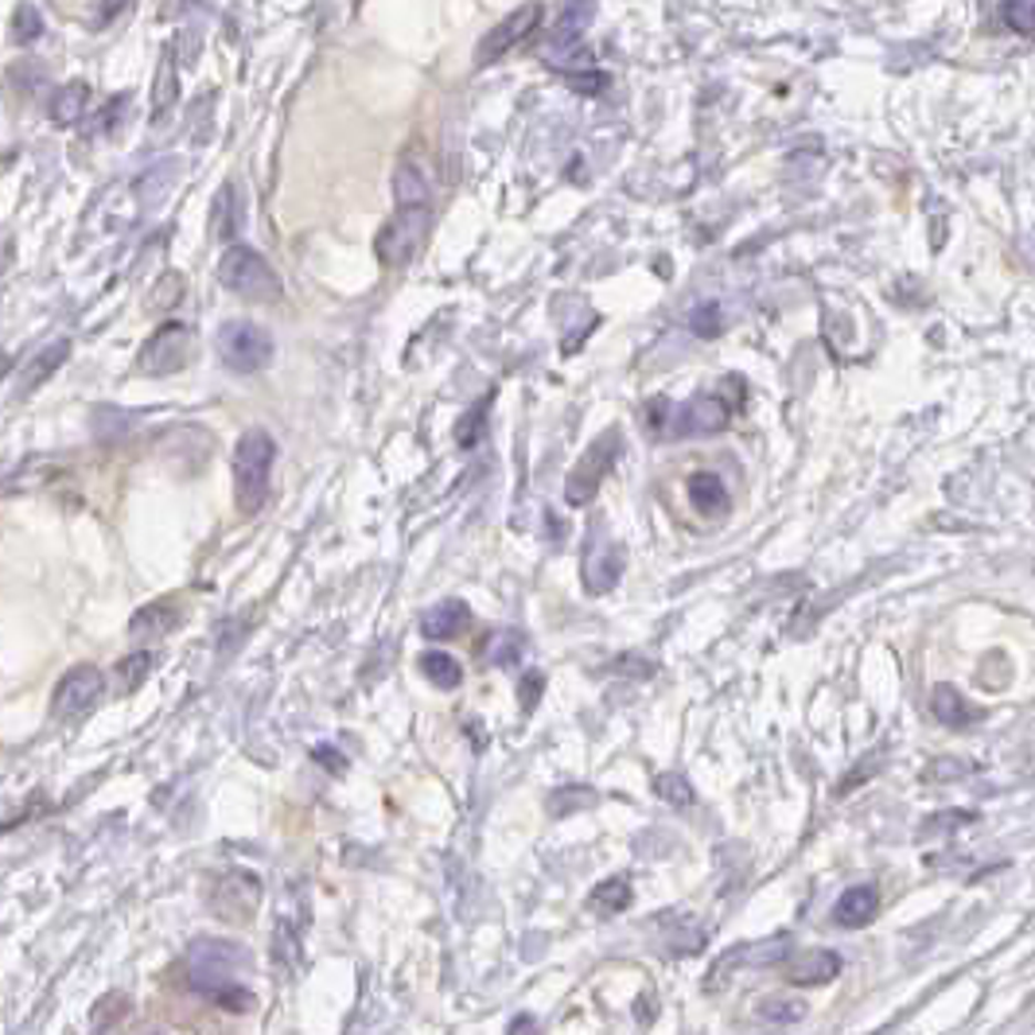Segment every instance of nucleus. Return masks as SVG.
I'll list each match as a JSON object with an SVG mask.
<instances>
[{"label":"nucleus","mask_w":1035,"mask_h":1035,"mask_svg":"<svg viewBox=\"0 0 1035 1035\" xmlns=\"http://www.w3.org/2000/svg\"><path fill=\"white\" fill-rule=\"evenodd\" d=\"M215 347H219L222 366L238 374H258L273 358V335L261 324H250V320H230V324L219 327Z\"/></svg>","instance_id":"obj_4"},{"label":"nucleus","mask_w":1035,"mask_h":1035,"mask_svg":"<svg viewBox=\"0 0 1035 1035\" xmlns=\"http://www.w3.org/2000/svg\"><path fill=\"white\" fill-rule=\"evenodd\" d=\"M421 673L437 689H460V681H463V666L456 662L452 655H445V650H429V655H421Z\"/></svg>","instance_id":"obj_24"},{"label":"nucleus","mask_w":1035,"mask_h":1035,"mask_svg":"<svg viewBox=\"0 0 1035 1035\" xmlns=\"http://www.w3.org/2000/svg\"><path fill=\"white\" fill-rule=\"evenodd\" d=\"M930 712H934V720L939 724H947L950 732H962V729H973V724H981L985 720V709H978L973 701H965L962 693H958L954 686H934V693H930Z\"/></svg>","instance_id":"obj_15"},{"label":"nucleus","mask_w":1035,"mask_h":1035,"mask_svg":"<svg viewBox=\"0 0 1035 1035\" xmlns=\"http://www.w3.org/2000/svg\"><path fill=\"white\" fill-rule=\"evenodd\" d=\"M211 230L219 242H230L242 230V195H238L234 184H227L215 199V215H211Z\"/></svg>","instance_id":"obj_21"},{"label":"nucleus","mask_w":1035,"mask_h":1035,"mask_svg":"<svg viewBox=\"0 0 1035 1035\" xmlns=\"http://www.w3.org/2000/svg\"><path fill=\"white\" fill-rule=\"evenodd\" d=\"M102 697H106V678L94 666H79L66 678H59L55 693H51V712H55V720H82L97 709Z\"/></svg>","instance_id":"obj_9"},{"label":"nucleus","mask_w":1035,"mask_h":1035,"mask_svg":"<svg viewBox=\"0 0 1035 1035\" xmlns=\"http://www.w3.org/2000/svg\"><path fill=\"white\" fill-rule=\"evenodd\" d=\"M176 66H171V55L160 59V71H156V97H153V117L160 122L164 114H168L171 106H176Z\"/></svg>","instance_id":"obj_27"},{"label":"nucleus","mask_w":1035,"mask_h":1035,"mask_svg":"<svg viewBox=\"0 0 1035 1035\" xmlns=\"http://www.w3.org/2000/svg\"><path fill=\"white\" fill-rule=\"evenodd\" d=\"M732 421V401L720 394H697L686 405H673L670 437H712L724 432Z\"/></svg>","instance_id":"obj_8"},{"label":"nucleus","mask_w":1035,"mask_h":1035,"mask_svg":"<svg viewBox=\"0 0 1035 1035\" xmlns=\"http://www.w3.org/2000/svg\"><path fill=\"white\" fill-rule=\"evenodd\" d=\"M394 199L397 207H425L429 202V184H425V176L409 160L397 164L394 171Z\"/></svg>","instance_id":"obj_23"},{"label":"nucleus","mask_w":1035,"mask_h":1035,"mask_svg":"<svg viewBox=\"0 0 1035 1035\" xmlns=\"http://www.w3.org/2000/svg\"><path fill=\"white\" fill-rule=\"evenodd\" d=\"M82 106H86V86L74 82V86H66L55 94V102H51V117H55V122H74V117L82 114Z\"/></svg>","instance_id":"obj_34"},{"label":"nucleus","mask_w":1035,"mask_h":1035,"mask_svg":"<svg viewBox=\"0 0 1035 1035\" xmlns=\"http://www.w3.org/2000/svg\"><path fill=\"white\" fill-rule=\"evenodd\" d=\"M129 4H133V0H97V24H102V28L114 24V20L122 17Z\"/></svg>","instance_id":"obj_40"},{"label":"nucleus","mask_w":1035,"mask_h":1035,"mask_svg":"<svg viewBox=\"0 0 1035 1035\" xmlns=\"http://www.w3.org/2000/svg\"><path fill=\"white\" fill-rule=\"evenodd\" d=\"M66 355H71V343H66V339H59V343H51V347H43L40 355H35V363H28V370L20 374L17 397H28L32 389H40L43 381H48L51 374H55L59 366L66 363Z\"/></svg>","instance_id":"obj_19"},{"label":"nucleus","mask_w":1035,"mask_h":1035,"mask_svg":"<svg viewBox=\"0 0 1035 1035\" xmlns=\"http://www.w3.org/2000/svg\"><path fill=\"white\" fill-rule=\"evenodd\" d=\"M468 627H471V607L463 604V599H445V604L429 607V611L421 615V635L432 642L460 639Z\"/></svg>","instance_id":"obj_16"},{"label":"nucleus","mask_w":1035,"mask_h":1035,"mask_svg":"<svg viewBox=\"0 0 1035 1035\" xmlns=\"http://www.w3.org/2000/svg\"><path fill=\"white\" fill-rule=\"evenodd\" d=\"M973 771V763L965 760H934L922 771V783H947V778H965Z\"/></svg>","instance_id":"obj_35"},{"label":"nucleus","mask_w":1035,"mask_h":1035,"mask_svg":"<svg viewBox=\"0 0 1035 1035\" xmlns=\"http://www.w3.org/2000/svg\"><path fill=\"white\" fill-rule=\"evenodd\" d=\"M689 332H693L697 339H720V332H724V312H720L717 300H704V304H697L693 312H689Z\"/></svg>","instance_id":"obj_26"},{"label":"nucleus","mask_w":1035,"mask_h":1035,"mask_svg":"<svg viewBox=\"0 0 1035 1035\" xmlns=\"http://www.w3.org/2000/svg\"><path fill=\"white\" fill-rule=\"evenodd\" d=\"M184 624V607H179V596H164L145 604L137 615L129 619V635L133 639H164L176 627Z\"/></svg>","instance_id":"obj_14"},{"label":"nucleus","mask_w":1035,"mask_h":1035,"mask_svg":"<svg viewBox=\"0 0 1035 1035\" xmlns=\"http://www.w3.org/2000/svg\"><path fill=\"white\" fill-rule=\"evenodd\" d=\"M40 35H43V12L24 0V4L12 12V40H17L20 48H28V43H35Z\"/></svg>","instance_id":"obj_29"},{"label":"nucleus","mask_w":1035,"mask_h":1035,"mask_svg":"<svg viewBox=\"0 0 1035 1035\" xmlns=\"http://www.w3.org/2000/svg\"><path fill=\"white\" fill-rule=\"evenodd\" d=\"M312 755L320 760V767H332L335 775H343V771H347V760H343V755L335 752V748H316Z\"/></svg>","instance_id":"obj_41"},{"label":"nucleus","mask_w":1035,"mask_h":1035,"mask_svg":"<svg viewBox=\"0 0 1035 1035\" xmlns=\"http://www.w3.org/2000/svg\"><path fill=\"white\" fill-rule=\"evenodd\" d=\"M526 1027H534V1020L522 1016V1020H514V1024H510V1032H526Z\"/></svg>","instance_id":"obj_43"},{"label":"nucleus","mask_w":1035,"mask_h":1035,"mask_svg":"<svg viewBox=\"0 0 1035 1035\" xmlns=\"http://www.w3.org/2000/svg\"><path fill=\"white\" fill-rule=\"evenodd\" d=\"M624 565H627L624 545H615V542L588 545V553H584V588H588L592 596L611 592L615 581L624 576Z\"/></svg>","instance_id":"obj_13"},{"label":"nucleus","mask_w":1035,"mask_h":1035,"mask_svg":"<svg viewBox=\"0 0 1035 1035\" xmlns=\"http://www.w3.org/2000/svg\"><path fill=\"white\" fill-rule=\"evenodd\" d=\"M276 440L265 429H250L234 448V502L242 514H258L269 494V475H273Z\"/></svg>","instance_id":"obj_2"},{"label":"nucleus","mask_w":1035,"mask_h":1035,"mask_svg":"<svg viewBox=\"0 0 1035 1035\" xmlns=\"http://www.w3.org/2000/svg\"><path fill=\"white\" fill-rule=\"evenodd\" d=\"M876 771H880V755H868V760H865V767H860V771H853V775H849V778H845V783H841V786H837V794H849V791H853V786H860V783H868V778H872V775H876Z\"/></svg>","instance_id":"obj_39"},{"label":"nucleus","mask_w":1035,"mask_h":1035,"mask_svg":"<svg viewBox=\"0 0 1035 1035\" xmlns=\"http://www.w3.org/2000/svg\"><path fill=\"white\" fill-rule=\"evenodd\" d=\"M425 227H429V202L425 207H397V215L381 227L378 242H374V253H378L381 265L401 269L417 253V245H421Z\"/></svg>","instance_id":"obj_6"},{"label":"nucleus","mask_w":1035,"mask_h":1035,"mask_svg":"<svg viewBox=\"0 0 1035 1035\" xmlns=\"http://www.w3.org/2000/svg\"><path fill=\"white\" fill-rule=\"evenodd\" d=\"M689 502H693L697 514L720 518V514H729L732 494H729V487H724V479L720 475H712V471H697V475H689Z\"/></svg>","instance_id":"obj_18"},{"label":"nucleus","mask_w":1035,"mask_h":1035,"mask_svg":"<svg viewBox=\"0 0 1035 1035\" xmlns=\"http://www.w3.org/2000/svg\"><path fill=\"white\" fill-rule=\"evenodd\" d=\"M670 412H673V405L666 401V397H655V401L647 405V417H650V432L655 437H670Z\"/></svg>","instance_id":"obj_37"},{"label":"nucleus","mask_w":1035,"mask_h":1035,"mask_svg":"<svg viewBox=\"0 0 1035 1035\" xmlns=\"http://www.w3.org/2000/svg\"><path fill=\"white\" fill-rule=\"evenodd\" d=\"M258 896H261L258 880H253L250 872H230V876H222V884L211 891V907L222 919L245 922L253 914V907H258Z\"/></svg>","instance_id":"obj_11"},{"label":"nucleus","mask_w":1035,"mask_h":1035,"mask_svg":"<svg viewBox=\"0 0 1035 1035\" xmlns=\"http://www.w3.org/2000/svg\"><path fill=\"white\" fill-rule=\"evenodd\" d=\"M191 358H195V332H191V327H187V324H164V327H156V332L148 335L145 347H140L137 370L160 378V374L184 370Z\"/></svg>","instance_id":"obj_7"},{"label":"nucleus","mask_w":1035,"mask_h":1035,"mask_svg":"<svg viewBox=\"0 0 1035 1035\" xmlns=\"http://www.w3.org/2000/svg\"><path fill=\"white\" fill-rule=\"evenodd\" d=\"M234 965H245L242 947L202 939V942H195L191 954H187V981L184 985L191 989V993H199L207 1004H215V1008L245 1016V1012H253L258 996H253L250 989L234 978Z\"/></svg>","instance_id":"obj_1"},{"label":"nucleus","mask_w":1035,"mask_h":1035,"mask_svg":"<svg viewBox=\"0 0 1035 1035\" xmlns=\"http://www.w3.org/2000/svg\"><path fill=\"white\" fill-rule=\"evenodd\" d=\"M619 448H624V437H619V429L604 432V437H596L588 445V452L576 460V468L568 471V483H565V502L568 506H588L592 499H596L599 483L607 479V471L615 468V460H619Z\"/></svg>","instance_id":"obj_5"},{"label":"nucleus","mask_w":1035,"mask_h":1035,"mask_svg":"<svg viewBox=\"0 0 1035 1035\" xmlns=\"http://www.w3.org/2000/svg\"><path fill=\"white\" fill-rule=\"evenodd\" d=\"M483 429H487V405L479 401L475 409H468L460 421H456L452 437H456V445H460V448H475L479 437H483Z\"/></svg>","instance_id":"obj_33"},{"label":"nucleus","mask_w":1035,"mask_h":1035,"mask_svg":"<svg viewBox=\"0 0 1035 1035\" xmlns=\"http://www.w3.org/2000/svg\"><path fill=\"white\" fill-rule=\"evenodd\" d=\"M573 86L581 90V94H599V90H604V79H599V74L576 71V74H573Z\"/></svg>","instance_id":"obj_42"},{"label":"nucleus","mask_w":1035,"mask_h":1035,"mask_svg":"<svg viewBox=\"0 0 1035 1035\" xmlns=\"http://www.w3.org/2000/svg\"><path fill=\"white\" fill-rule=\"evenodd\" d=\"M219 281L227 284L234 296L261 300V304H273V300H281V292H284L276 269L269 265L258 250H250V245H230V250L222 253Z\"/></svg>","instance_id":"obj_3"},{"label":"nucleus","mask_w":1035,"mask_h":1035,"mask_svg":"<svg viewBox=\"0 0 1035 1035\" xmlns=\"http://www.w3.org/2000/svg\"><path fill=\"white\" fill-rule=\"evenodd\" d=\"M592 12H596V0H568L565 12H561V20L553 24V32H550V51L568 48V43L581 40V32L588 28Z\"/></svg>","instance_id":"obj_20"},{"label":"nucleus","mask_w":1035,"mask_h":1035,"mask_svg":"<svg viewBox=\"0 0 1035 1035\" xmlns=\"http://www.w3.org/2000/svg\"><path fill=\"white\" fill-rule=\"evenodd\" d=\"M778 965L791 985H829L841 973V958L834 950H791Z\"/></svg>","instance_id":"obj_12"},{"label":"nucleus","mask_w":1035,"mask_h":1035,"mask_svg":"<svg viewBox=\"0 0 1035 1035\" xmlns=\"http://www.w3.org/2000/svg\"><path fill=\"white\" fill-rule=\"evenodd\" d=\"M655 670H658V666L650 662V658H631V655H627V658H615V662H611V673H627V678H650Z\"/></svg>","instance_id":"obj_38"},{"label":"nucleus","mask_w":1035,"mask_h":1035,"mask_svg":"<svg viewBox=\"0 0 1035 1035\" xmlns=\"http://www.w3.org/2000/svg\"><path fill=\"white\" fill-rule=\"evenodd\" d=\"M655 794L678 809L693 806V786H689V778L678 775V771H662V775L655 778Z\"/></svg>","instance_id":"obj_28"},{"label":"nucleus","mask_w":1035,"mask_h":1035,"mask_svg":"<svg viewBox=\"0 0 1035 1035\" xmlns=\"http://www.w3.org/2000/svg\"><path fill=\"white\" fill-rule=\"evenodd\" d=\"M542 689H545V673L542 670H530L518 678V693H522V709L534 712L537 701H542Z\"/></svg>","instance_id":"obj_36"},{"label":"nucleus","mask_w":1035,"mask_h":1035,"mask_svg":"<svg viewBox=\"0 0 1035 1035\" xmlns=\"http://www.w3.org/2000/svg\"><path fill=\"white\" fill-rule=\"evenodd\" d=\"M876 911H880V891L872 884H857V888H845L834 903V922L841 930H860L876 919Z\"/></svg>","instance_id":"obj_17"},{"label":"nucleus","mask_w":1035,"mask_h":1035,"mask_svg":"<svg viewBox=\"0 0 1035 1035\" xmlns=\"http://www.w3.org/2000/svg\"><path fill=\"white\" fill-rule=\"evenodd\" d=\"M153 662H156V658L148 655V650H140V655H129L125 662H117V689H122V693H133V689H137L140 681L148 678Z\"/></svg>","instance_id":"obj_32"},{"label":"nucleus","mask_w":1035,"mask_h":1035,"mask_svg":"<svg viewBox=\"0 0 1035 1035\" xmlns=\"http://www.w3.org/2000/svg\"><path fill=\"white\" fill-rule=\"evenodd\" d=\"M537 24H542V4L537 0H526V4H518L514 12H510L506 20H499V24L491 28V32L479 40L475 48V66H491L494 59H502L510 48H518V43L526 40V35L537 32Z\"/></svg>","instance_id":"obj_10"},{"label":"nucleus","mask_w":1035,"mask_h":1035,"mask_svg":"<svg viewBox=\"0 0 1035 1035\" xmlns=\"http://www.w3.org/2000/svg\"><path fill=\"white\" fill-rule=\"evenodd\" d=\"M479 658L491 666H514L522 658V635L514 631H494L491 639L479 647Z\"/></svg>","instance_id":"obj_25"},{"label":"nucleus","mask_w":1035,"mask_h":1035,"mask_svg":"<svg viewBox=\"0 0 1035 1035\" xmlns=\"http://www.w3.org/2000/svg\"><path fill=\"white\" fill-rule=\"evenodd\" d=\"M631 903H635V888H631V880H627V876H611V880L596 884V888H592V896H588V907L596 914H619V911H627Z\"/></svg>","instance_id":"obj_22"},{"label":"nucleus","mask_w":1035,"mask_h":1035,"mask_svg":"<svg viewBox=\"0 0 1035 1035\" xmlns=\"http://www.w3.org/2000/svg\"><path fill=\"white\" fill-rule=\"evenodd\" d=\"M760 1016L771 1020V1024H798V1020L806 1016V1004L791 1001V996H763Z\"/></svg>","instance_id":"obj_31"},{"label":"nucleus","mask_w":1035,"mask_h":1035,"mask_svg":"<svg viewBox=\"0 0 1035 1035\" xmlns=\"http://www.w3.org/2000/svg\"><path fill=\"white\" fill-rule=\"evenodd\" d=\"M1001 20L1016 35H1035V0H1001Z\"/></svg>","instance_id":"obj_30"}]
</instances>
